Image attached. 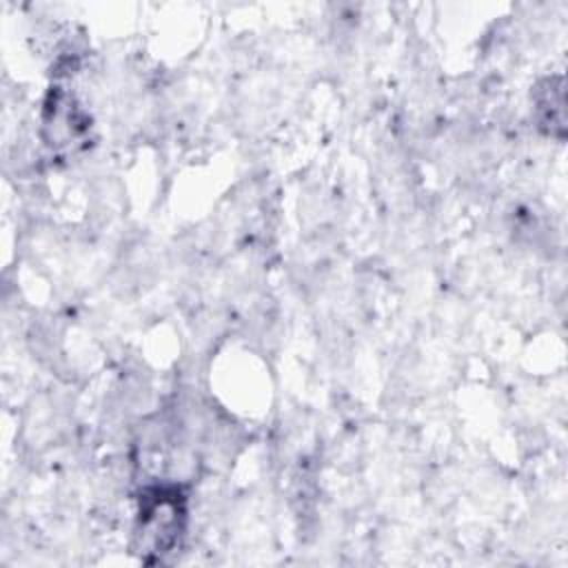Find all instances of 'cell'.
<instances>
[{
    "label": "cell",
    "instance_id": "6da1fadb",
    "mask_svg": "<svg viewBox=\"0 0 568 568\" xmlns=\"http://www.w3.org/2000/svg\"><path fill=\"white\" fill-rule=\"evenodd\" d=\"M184 521L182 497L173 488H151L140 499L138 513V537L142 548H149L158 555L169 552L178 541Z\"/></svg>",
    "mask_w": 568,
    "mask_h": 568
}]
</instances>
